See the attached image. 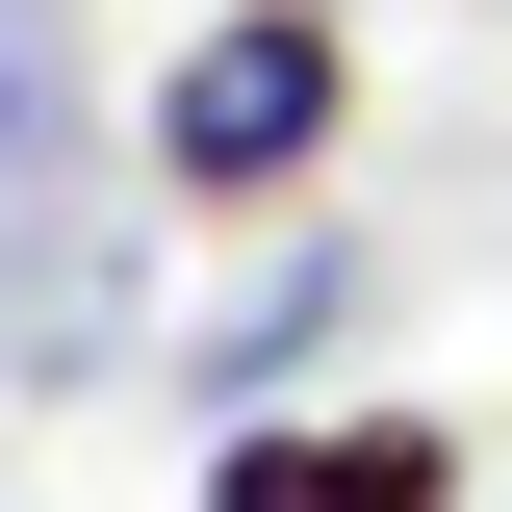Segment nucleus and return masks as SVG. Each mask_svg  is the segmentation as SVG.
I'll return each mask as SVG.
<instances>
[{
    "mask_svg": "<svg viewBox=\"0 0 512 512\" xmlns=\"http://www.w3.org/2000/svg\"><path fill=\"white\" fill-rule=\"evenodd\" d=\"M103 359H128V205L52 180V205H0V384H52V410H77Z\"/></svg>",
    "mask_w": 512,
    "mask_h": 512,
    "instance_id": "nucleus-3",
    "label": "nucleus"
},
{
    "mask_svg": "<svg viewBox=\"0 0 512 512\" xmlns=\"http://www.w3.org/2000/svg\"><path fill=\"white\" fill-rule=\"evenodd\" d=\"M205 512H461V436L436 410H231Z\"/></svg>",
    "mask_w": 512,
    "mask_h": 512,
    "instance_id": "nucleus-2",
    "label": "nucleus"
},
{
    "mask_svg": "<svg viewBox=\"0 0 512 512\" xmlns=\"http://www.w3.org/2000/svg\"><path fill=\"white\" fill-rule=\"evenodd\" d=\"M333 333H359V256L308 231V256H282V282H231V333H205L180 384H205V410H308V359H333Z\"/></svg>",
    "mask_w": 512,
    "mask_h": 512,
    "instance_id": "nucleus-4",
    "label": "nucleus"
},
{
    "mask_svg": "<svg viewBox=\"0 0 512 512\" xmlns=\"http://www.w3.org/2000/svg\"><path fill=\"white\" fill-rule=\"evenodd\" d=\"M52 180H103V77L52 52V0H0V205H52Z\"/></svg>",
    "mask_w": 512,
    "mask_h": 512,
    "instance_id": "nucleus-5",
    "label": "nucleus"
},
{
    "mask_svg": "<svg viewBox=\"0 0 512 512\" xmlns=\"http://www.w3.org/2000/svg\"><path fill=\"white\" fill-rule=\"evenodd\" d=\"M333 154H359V0H205L180 52L128 77V180L154 205H308Z\"/></svg>",
    "mask_w": 512,
    "mask_h": 512,
    "instance_id": "nucleus-1",
    "label": "nucleus"
}]
</instances>
